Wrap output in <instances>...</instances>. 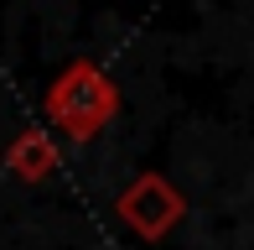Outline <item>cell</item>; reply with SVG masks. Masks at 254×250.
I'll list each match as a JSON object with an SVG mask.
<instances>
[{
	"label": "cell",
	"instance_id": "6da1fadb",
	"mask_svg": "<svg viewBox=\"0 0 254 250\" xmlns=\"http://www.w3.org/2000/svg\"><path fill=\"white\" fill-rule=\"evenodd\" d=\"M42 105H47V120L67 135V141L83 146L120 115V84H114L94 58H78V63H67L63 73L52 78V89H47Z\"/></svg>",
	"mask_w": 254,
	"mask_h": 250
},
{
	"label": "cell",
	"instance_id": "7a4b0ae2",
	"mask_svg": "<svg viewBox=\"0 0 254 250\" xmlns=\"http://www.w3.org/2000/svg\"><path fill=\"white\" fill-rule=\"evenodd\" d=\"M114 209H120V219L130 224L140 240H166V235L182 224V214H187V198H182L161 172H140L130 188L120 193Z\"/></svg>",
	"mask_w": 254,
	"mask_h": 250
},
{
	"label": "cell",
	"instance_id": "3957f363",
	"mask_svg": "<svg viewBox=\"0 0 254 250\" xmlns=\"http://www.w3.org/2000/svg\"><path fill=\"white\" fill-rule=\"evenodd\" d=\"M5 167L21 177V183H47V177L63 167V156H57V141L42 125H31V130H21L16 141L5 146Z\"/></svg>",
	"mask_w": 254,
	"mask_h": 250
}]
</instances>
